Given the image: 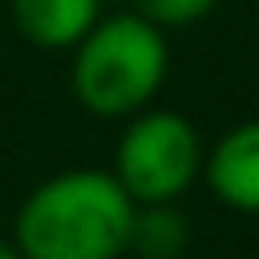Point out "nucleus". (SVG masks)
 <instances>
[{
  "label": "nucleus",
  "instance_id": "2",
  "mask_svg": "<svg viewBox=\"0 0 259 259\" xmlns=\"http://www.w3.org/2000/svg\"><path fill=\"white\" fill-rule=\"evenodd\" d=\"M170 73L166 32L138 12L101 16L73 49L69 81L85 113L101 121H130L150 109Z\"/></svg>",
  "mask_w": 259,
  "mask_h": 259
},
{
  "label": "nucleus",
  "instance_id": "1",
  "mask_svg": "<svg viewBox=\"0 0 259 259\" xmlns=\"http://www.w3.org/2000/svg\"><path fill=\"white\" fill-rule=\"evenodd\" d=\"M134 210L109 170L73 166L24 194L12 243L20 259H121L130 251Z\"/></svg>",
  "mask_w": 259,
  "mask_h": 259
},
{
  "label": "nucleus",
  "instance_id": "3",
  "mask_svg": "<svg viewBox=\"0 0 259 259\" xmlns=\"http://www.w3.org/2000/svg\"><path fill=\"white\" fill-rule=\"evenodd\" d=\"M202 134L178 109H142L125 121L113 150V182L134 206H170L202 178Z\"/></svg>",
  "mask_w": 259,
  "mask_h": 259
},
{
  "label": "nucleus",
  "instance_id": "7",
  "mask_svg": "<svg viewBox=\"0 0 259 259\" xmlns=\"http://www.w3.org/2000/svg\"><path fill=\"white\" fill-rule=\"evenodd\" d=\"M214 4L219 0H138V16L166 32V28H186V24L206 20Z\"/></svg>",
  "mask_w": 259,
  "mask_h": 259
},
{
  "label": "nucleus",
  "instance_id": "5",
  "mask_svg": "<svg viewBox=\"0 0 259 259\" xmlns=\"http://www.w3.org/2000/svg\"><path fill=\"white\" fill-rule=\"evenodd\" d=\"M12 20L28 45L61 53L77 49L101 20V0H12Z\"/></svg>",
  "mask_w": 259,
  "mask_h": 259
},
{
  "label": "nucleus",
  "instance_id": "6",
  "mask_svg": "<svg viewBox=\"0 0 259 259\" xmlns=\"http://www.w3.org/2000/svg\"><path fill=\"white\" fill-rule=\"evenodd\" d=\"M190 243V219L170 206H138L130 227V251L142 259H178Z\"/></svg>",
  "mask_w": 259,
  "mask_h": 259
},
{
  "label": "nucleus",
  "instance_id": "4",
  "mask_svg": "<svg viewBox=\"0 0 259 259\" xmlns=\"http://www.w3.org/2000/svg\"><path fill=\"white\" fill-rule=\"evenodd\" d=\"M206 190L239 214H259V117L231 125L202 154Z\"/></svg>",
  "mask_w": 259,
  "mask_h": 259
},
{
  "label": "nucleus",
  "instance_id": "8",
  "mask_svg": "<svg viewBox=\"0 0 259 259\" xmlns=\"http://www.w3.org/2000/svg\"><path fill=\"white\" fill-rule=\"evenodd\" d=\"M0 259H20L16 243H12V239H4V235H0Z\"/></svg>",
  "mask_w": 259,
  "mask_h": 259
}]
</instances>
